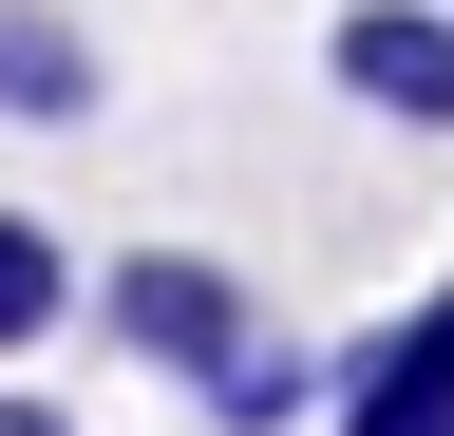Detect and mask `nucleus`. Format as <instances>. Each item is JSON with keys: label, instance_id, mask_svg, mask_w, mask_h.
Segmentation results:
<instances>
[{"label": "nucleus", "instance_id": "6", "mask_svg": "<svg viewBox=\"0 0 454 436\" xmlns=\"http://www.w3.org/2000/svg\"><path fill=\"white\" fill-rule=\"evenodd\" d=\"M208 417H227V436H303V417H322V361H303V342L265 322V342H247V361L208 379Z\"/></svg>", "mask_w": 454, "mask_h": 436}, {"label": "nucleus", "instance_id": "4", "mask_svg": "<svg viewBox=\"0 0 454 436\" xmlns=\"http://www.w3.org/2000/svg\"><path fill=\"white\" fill-rule=\"evenodd\" d=\"M95 76H114V58L57 20V0H0V115H20V133H76V115H95Z\"/></svg>", "mask_w": 454, "mask_h": 436}, {"label": "nucleus", "instance_id": "3", "mask_svg": "<svg viewBox=\"0 0 454 436\" xmlns=\"http://www.w3.org/2000/svg\"><path fill=\"white\" fill-rule=\"evenodd\" d=\"M340 436H454V285L340 361Z\"/></svg>", "mask_w": 454, "mask_h": 436}, {"label": "nucleus", "instance_id": "2", "mask_svg": "<svg viewBox=\"0 0 454 436\" xmlns=\"http://www.w3.org/2000/svg\"><path fill=\"white\" fill-rule=\"evenodd\" d=\"M322 76L360 95V115H397V133H454V20H417V0H340Z\"/></svg>", "mask_w": 454, "mask_h": 436}, {"label": "nucleus", "instance_id": "5", "mask_svg": "<svg viewBox=\"0 0 454 436\" xmlns=\"http://www.w3.org/2000/svg\"><path fill=\"white\" fill-rule=\"evenodd\" d=\"M95 285H76V247H57V209H0V361L20 342H57Z\"/></svg>", "mask_w": 454, "mask_h": 436}, {"label": "nucleus", "instance_id": "1", "mask_svg": "<svg viewBox=\"0 0 454 436\" xmlns=\"http://www.w3.org/2000/svg\"><path fill=\"white\" fill-rule=\"evenodd\" d=\"M76 322H95V342L133 361V379H190V399H208V379H227V361L265 342V304L227 285L208 247H133V266H114V285H95Z\"/></svg>", "mask_w": 454, "mask_h": 436}]
</instances>
